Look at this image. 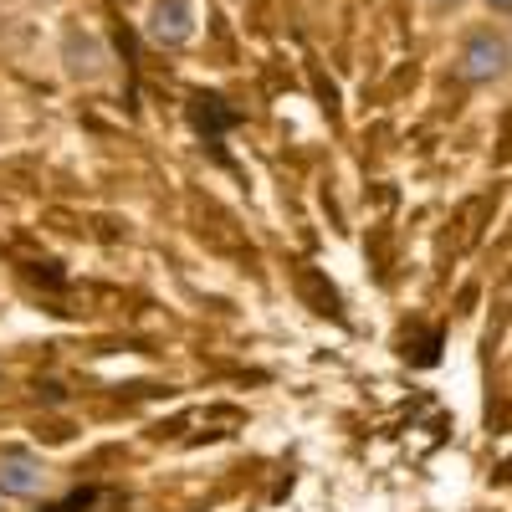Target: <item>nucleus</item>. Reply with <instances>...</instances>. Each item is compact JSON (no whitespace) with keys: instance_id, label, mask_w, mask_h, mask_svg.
<instances>
[{"instance_id":"nucleus-1","label":"nucleus","mask_w":512,"mask_h":512,"mask_svg":"<svg viewBox=\"0 0 512 512\" xmlns=\"http://www.w3.org/2000/svg\"><path fill=\"white\" fill-rule=\"evenodd\" d=\"M512 52H507V41L497 31H472L461 41V57H456V72L461 82H472V88H482V82H497L507 72Z\"/></svg>"},{"instance_id":"nucleus-2","label":"nucleus","mask_w":512,"mask_h":512,"mask_svg":"<svg viewBox=\"0 0 512 512\" xmlns=\"http://www.w3.org/2000/svg\"><path fill=\"white\" fill-rule=\"evenodd\" d=\"M144 31L154 47H185V41H195V6L190 0H154Z\"/></svg>"},{"instance_id":"nucleus-3","label":"nucleus","mask_w":512,"mask_h":512,"mask_svg":"<svg viewBox=\"0 0 512 512\" xmlns=\"http://www.w3.org/2000/svg\"><path fill=\"white\" fill-rule=\"evenodd\" d=\"M47 492V466L31 451H0V497H41Z\"/></svg>"},{"instance_id":"nucleus-4","label":"nucleus","mask_w":512,"mask_h":512,"mask_svg":"<svg viewBox=\"0 0 512 512\" xmlns=\"http://www.w3.org/2000/svg\"><path fill=\"white\" fill-rule=\"evenodd\" d=\"M487 6H492V11H512V0H487Z\"/></svg>"},{"instance_id":"nucleus-5","label":"nucleus","mask_w":512,"mask_h":512,"mask_svg":"<svg viewBox=\"0 0 512 512\" xmlns=\"http://www.w3.org/2000/svg\"><path fill=\"white\" fill-rule=\"evenodd\" d=\"M431 6H436V11H446V6H456V0H431Z\"/></svg>"}]
</instances>
